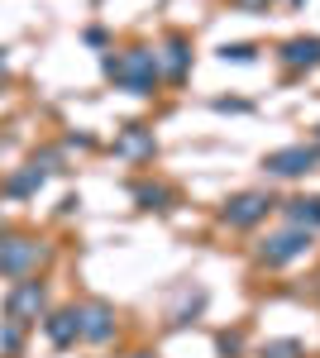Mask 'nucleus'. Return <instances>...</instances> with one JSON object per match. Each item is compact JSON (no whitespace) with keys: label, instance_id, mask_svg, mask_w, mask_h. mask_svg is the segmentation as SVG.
Wrapping results in <instances>:
<instances>
[{"label":"nucleus","instance_id":"12","mask_svg":"<svg viewBox=\"0 0 320 358\" xmlns=\"http://www.w3.org/2000/svg\"><path fill=\"white\" fill-rule=\"evenodd\" d=\"M115 153L130 158V163H148L158 153V138H153V129H144V124H130L125 134L115 138Z\"/></svg>","mask_w":320,"mask_h":358},{"label":"nucleus","instance_id":"19","mask_svg":"<svg viewBox=\"0 0 320 358\" xmlns=\"http://www.w3.org/2000/svg\"><path fill=\"white\" fill-rule=\"evenodd\" d=\"M215 349H220L225 358H235V354L244 349V334H239V330H235V334H220V339H215Z\"/></svg>","mask_w":320,"mask_h":358},{"label":"nucleus","instance_id":"24","mask_svg":"<svg viewBox=\"0 0 320 358\" xmlns=\"http://www.w3.org/2000/svg\"><path fill=\"white\" fill-rule=\"evenodd\" d=\"M296 5H301V0H296Z\"/></svg>","mask_w":320,"mask_h":358},{"label":"nucleus","instance_id":"9","mask_svg":"<svg viewBox=\"0 0 320 358\" xmlns=\"http://www.w3.org/2000/svg\"><path fill=\"white\" fill-rule=\"evenodd\" d=\"M115 330H120V325H115V310H110L106 301L81 306V339H86V344H110Z\"/></svg>","mask_w":320,"mask_h":358},{"label":"nucleus","instance_id":"3","mask_svg":"<svg viewBox=\"0 0 320 358\" xmlns=\"http://www.w3.org/2000/svg\"><path fill=\"white\" fill-rule=\"evenodd\" d=\"M43 310H48V287H43L39 277H20V282L10 287V296H5V320L34 325Z\"/></svg>","mask_w":320,"mask_h":358},{"label":"nucleus","instance_id":"15","mask_svg":"<svg viewBox=\"0 0 320 358\" xmlns=\"http://www.w3.org/2000/svg\"><path fill=\"white\" fill-rule=\"evenodd\" d=\"M263 358H301V339H267Z\"/></svg>","mask_w":320,"mask_h":358},{"label":"nucleus","instance_id":"16","mask_svg":"<svg viewBox=\"0 0 320 358\" xmlns=\"http://www.w3.org/2000/svg\"><path fill=\"white\" fill-rule=\"evenodd\" d=\"M201 306H206V292L196 287L191 296H182V306H177V315H172V320H177V325H187L191 315H201Z\"/></svg>","mask_w":320,"mask_h":358},{"label":"nucleus","instance_id":"10","mask_svg":"<svg viewBox=\"0 0 320 358\" xmlns=\"http://www.w3.org/2000/svg\"><path fill=\"white\" fill-rule=\"evenodd\" d=\"M43 334L53 339L57 349L77 344V339H81V306H62V310H48V315H43Z\"/></svg>","mask_w":320,"mask_h":358},{"label":"nucleus","instance_id":"23","mask_svg":"<svg viewBox=\"0 0 320 358\" xmlns=\"http://www.w3.org/2000/svg\"><path fill=\"white\" fill-rule=\"evenodd\" d=\"M316 148H320V129H316Z\"/></svg>","mask_w":320,"mask_h":358},{"label":"nucleus","instance_id":"20","mask_svg":"<svg viewBox=\"0 0 320 358\" xmlns=\"http://www.w3.org/2000/svg\"><path fill=\"white\" fill-rule=\"evenodd\" d=\"M235 5H249V10H263V5H272V0H235Z\"/></svg>","mask_w":320,"mask_h":358},{"label":"nucleus","instance_id":"18","mask_svg":"<svg viewBox=\"0 0 320 358\" xmlns=\"http://www.w3.org/2000/svg\"><path fill=\"white\" fill-rule=\"evenodd\" d=\"M253 53H258L253 43H225V48H220L225 62H253Z\"/></svg>","mask_w":320,"mask_h":358},{"label":"nucleus","instance_id":"11","mask_svg":"<svg viewBox=\"0 0 320 358\" xmlns=\"http://www.w3.org/2000/svg\"><path fill=\"white\" fill-rule=\"evenodd\" d=\"M187 67H191V43L182 38V34H172V38L158 48V72H162V82H182V77H187Z\"/></svg>","mask_w":320,"mask_h":358},{"label":"nucleus","instance_id":"21","mask_svg":"<svg viewBox=\"0 0 320 358\" xmlns=\"http://www.w3.org/2000/svg\"><path fill=\"white\" fill-rule=\"evenodd\" d=\"M0 77H5V48H0Z\"/></svg>","mask_w":320,"mask_h":358},{"label":"nucleus","instance_id":"13","mask_svg":"<svg viewBox=\"0 0 320 358\" xmlns=\"http://www.w3.org/2000/svg\"><path fill=\"white\" fill-rule=\"evenodd\" d=\"M282 215H287L292 229L316 234L320 229V196H292V201H282Z\"/></svg>","mask_w":320,"mask_h":358},{"label":"nucleus","instance_id":"2","mask_svg":"<svg viewBox=\"0 0 320 358\" xmlns=\"http://www.w3.org/2000/svg\"><path fill=\"white\" fill-rule=\"evenodd\" d=\"M48 258V244L34 234H0V277L20 282V277H39Z\"/></svg>","mask_w":320,"mask_h":358},{"label":"nucleus","instance_id":"7","mask_svg":"<svg viewBox=\"0 0 320 358\" xmlns=\"http://www.w3.org/2000/svg\"><path fill=\"white\" fill-rule=\"evenodd\" d=\"M57 167V153H39V158H29L20 172H10L5 177V196L10 201H25V196H34L43 182H48V172Z\"/></svg>","mask_w":320,"mask_h":358},{"label":"nucleus","instance_id":"5","mask_svg":"<svg viewBox=\"0 0 320 358\" xmlns=\"http://www.w3.org/2000/svg\"><path fill=\"white\" fill-rule=\"evenodd\" d=\"M316 163H320L316 143H287V148H272L263 158V172L267 177H306V172H316Z\"/></svg>","mask_w":320,"mask_h":358},{"label":"nucleus","instance_id":"6","mask_svg":"<svg viewBox=\"0 0 320 358\" xmlns=\"http://www.w3.org/2000/svg\"><path fill=\"white\" fill-rule=\"evenodd\" d=\"M306 248H311V234L287 224V229L267 234L263 244H258V263H263V268H287V263H296V258H301Z\"/></svg>","mask_w":320,"mask_h":358},{"label":"nucleus","instance_id":"4","mask_svg":"<svg viewBox=\"0 0 320 358\" xmlns=\"http://www.w3.org/2000/svg\"><path fill=\"white\" fill-rule=\"evenodd\" d=\"M267 210H277V201L267 192H239L220 206V220L230 224V229H253L258 220H267Z\"/></svg>","mask_w":320,"mask_h":358},{"label":"nucleus","instance_id":"8","mask_svg":"<svg viewBox=\"0 0 320 358\" xmlns=\"http://www.w3.org/2000/svg\"><path fill=\"white\" fill-rule=\"evenodd\" d=\"M277 57H282L287 72H311V67H320V34H296V38H287L277 48Z\"/></svg>","mask_w":320,"mask_h":358},{"label":"nucleus","instance_id":"14","mask_svg":"<svg viewBox=\"0 0 320 358\" xmlns=\"http://www.w3.org/2000/svg\"><path fill=\"white\" fill-rule=\"evenodd\" d=\"M134 201L144 210H172V192L162 182H134Z\"/></svg>","mask_w":320,"mask_h":358},{"label":"nucleus","instance_id":"17","mask_svg":"<svg viewBox=\"0 0 320 358\" xmlns=\"http://www.w3.org/2000/svg\"><path fill=\"white\" fill-rule=\"evenodd\" d=\"M20 344H25V325L5 320V330H0V349H5V354H20Z\"/></svg>","mask_w":320,"mask_h":358},{"label":"nucleus","instance_id":"1","mask_svg":"<svg viewBox=\"0 0 320 358\" xmlns=\"http://www.w3.org/2000/svg\"><path fill=\"white\" fill-rule=\"evenodd\" d=\"M106 77L120 91H130V96H153L162 82L158 72V53L153 48H125V53H110L106 57Z\"/></svg>","mask_w":320,"mask_h":358},{"label":"nucleus","instance_id":"22","mask_svg":"<svg viewBox=\"0 0 320 358\" xmlns=\"http://www.w3.org/2000/svg\"><path fill=\"white\" fill-rule=\"evenodd\" d=\"M134 358H158V354H148V349H144V354H134Z\"/></svg>","mask_w":320,"mask_h":358}]
</instances>
